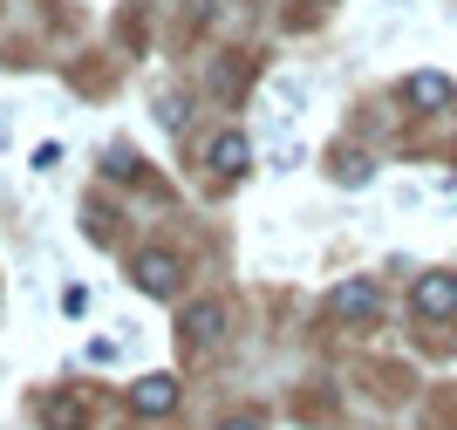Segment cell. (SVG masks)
<instances>
[{
  "label": "cell",
  "instance_id": "11",
  "mask_svg": "<svg viewBox=\"0 0 457 430\" xmlns=\"http://www.w3.org/2000/svg\"><path fill=\"white\" fill-rule=\"evenodd\" d=\"M219 430H260V424H253V417H239V424H219Z\"/></svg>",
  "mask_w": 457,
  "mask_h": 430
},
{
  "label": "cell",
  "instance_id": "4",
  "mask_svg": "<svg viewBox=\"0 0 457 430\" xmlns=\"http://www.w3.org/2000/svg\"><path fill=\"white\" fill-rule=\"evenodd\" d=\"M130 274H137L144 294H178V260H171V253H157V246H151V253H137Z\"/></svg>",
  "mask_w": 457,
  "mask_h": 430
},
{
  "label": "cell",
  "instance_id": "3",
  "mask_svg": "<svg viewBox=\"0 0 457 430\" xmlns=\"http://www.w3.org/2000/svg\"><path fill=\"white\" fill-rule=\"evenodd\" d=\"M417 315H430V321L457 315V274H423L417 281Z\"/></svg>",
  "mask_w": 457,
  "mask_h": 430
},
{
  "label": "cell",
  "instance_id": "10",
  "mask_svg": "<svg viewBox=\"0 0 457 430\" xmlns=\"http://www.w3.org/2000/svg\"><path fill=\"white\" fill-rule=\"evenodd\" d=\"M62 315H69V321L89 315V287H62Z\"/></svg>",
  "mask_w": 457,
  "mask_h": 430
},
{
  "label": "cell",
  "instance_id": "8",
  "mask_svg": "<svg viewBox=\"0 0 457 430\" xmlns=\"http://www.w3.org/2000/svg\"><path fill=\"white\" fill-rule=\"evenodd\" d=\"M369 171H376V164H369L362 150H342V157H335V185L355 191V185H369Z\"/></svg>",
  "mask_w": 457,
  "mask_h": 430
},
{
  "label": "cell",
  "instance_id": "9",
  "mask_svg": "<svg viewBox=\"0 0 457 430\" xmlns=\"http://www.w3.org/2000/svg\"><path fill=\"white\" fill-rule=\"evenodd\" d=\"M48 424H55V430H76V424H82V410L69 403V396H55V403H48Z\"/></svg>",
  "mask_w": 457,
  "mask_h": 430
},
{
  "label": "cell",
  "instance_id": "5",
  "mask_svg": "<svg viewBox=\"0 0 457 430\" xmlns=\"http://www.w3.org/2000/svg\"><path fill=\"white\" fill-rule=\"evenodd\" d=\"M185 335H191V349H212V341L226 335V308H219V300H198L185 315Z\"/></svg>",
  "mask_w": 457,
  "mask_h": 430
},
{
  "label": "cell",
  "instance_id": "1",
  "mask_svg": "<svg viewBox=\"0 0 457 430\" xmlns=\"http://www.w3.org/2000/svg\"><path fill=\"white\" fill-rule=\"evenodd\" d=\"M130 410H137V417L178 410V375H144V383H130Z\"/></svg>",
  "mask_w": 457,
  "mask_h": 430
},
{
  "label": "cell",
  "instance_id": "7",
  "mask_svg": "<svg viewBox=\"0 0 457 430\" xmlns=\"http://www.w3.org/2000/svg\"><path fill=\"white\" fill-rule=\"evenodd\" d=\"M335 315H342V321H369V315H376V287H369V281L335 287Z\"/></svg>",
  "mask_w": 457,
  "mask_h": 430
},
{
  "label": "cell",
  "instance_id": "6",
  "mask_svg": "<svg viewBox=\"0 0 457 430\" xmlns=\"http://www.w3.org/2000/svg\"><path fill=\"white\" fill-rule=\"evenodd\" d=\"M246 164H253V144H246L239 131H226L219 144H212V171H219V178H239Z\"/></svg>",
  "mask_w": 457,
  "mask_h": 430
},
{
  "label": "cell",
  "instance_id": "2",
  "mask_svg": "<svg viewBox=\"0 0 457 430\" xmlns=\"http://www.w3.org/2000/svg\"><path fill=\"white\" fill-rule=\"evenodd\" d=\"M451 96H457V82H451V75H437V69H423V75L403 82V103H410V110H444Z\"/></svg>",
  "mask_w": 457,
  "mask_h": 430
}]
</instances>
